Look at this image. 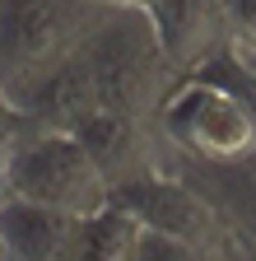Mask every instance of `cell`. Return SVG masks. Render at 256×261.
<instances>
[{
	"instance_id": "obj_1",
	"label": "cell",
	"mask_w": 256,
	"mask_h": 261,
	"mask_svg": "<svg viewBox=\"0 0 256 261\" xmlns=\"http://www.w3.org/2000/svg\"><path fill=\"white\" fill-rule=\"evenodd\" d=\"M107 19L103 0H0V98L28 117L33 98L89 51Z\"/></svg>"
},
{
	"instance_id": "obj_2",
	"label": "cell",
	"mask_w": 256,
	"mask_h": 261,
	"mask_svg": "<svg viewBox=\"0 0 256 261\" xmlns=\"http://www.w3.org/2000/svg\"><path fill=\"white\" fill-rule=\"evenodd\" d=\"M5 201L56 210L70 219H98L112 210V182L79 136L70 130H28L5 159Z\"/></svg>"
},
{
	"instance_id": "obj_3",
	"label": "cell",
	"mask_w": 256,
	"mask_h": 261,
	"mask_svg": "<svg viewBox=\"0 0 256 261\" xmlns=\"http://www.w3.org/2000/svg\"><path fill=\"white\" fill-rule=\"evenodd\" d=\"M112 205L131 210L145 224V233L173 238V243H186V247H223V215H219V205L205 191H196L191 182L173 177L168 168L149 173V177H135L131 187H121L112 196Z\"/></svg>"
},
{
	"instance_id": "obj_4",
	"label": "cell",
	"mask_w": 256,
	"mask_h": 261,
	"mask_svg": "<svg viewBox=\"0 0 256 261\" xmlns=\"http://www.w3.org/2000/svg\"><path fill=\"white\" fill-rule=\"evenodd\" d=\"M154 23L163 33L177 80L201 75L210 61L233 51V28H229V5L223 0H168V10Z\"/></svg>"
},
{
	"instance_id": "obj_5",
	"label": "cell",
	"mask_w": 256,
	"mask_h": 261,
	"mask_svg": "<svg viewBox=\"0 0 256 261\" xmlns=\"http://www.w3.org/2000/svg\"><path fill=\"white\" fill-rule=\"evenodd\" d=\"M84 224L89 219H70L23 201H0V238L10 261H79Z\"/></svg>"
},
{
	"instance_id": "obj_6",
	"label": "cell",
	"mask_w": 256,
	"mask_h": 261,
	"mask_svg": "<svg viewBox=\"0 0 256 261\" xmlns=\"http://www.w3.org/2000/svg\"><path fill=\"white\" fill-rule=\"evenodd\" d=\"M145 243V224L131 210H103L98 219L84 224V243H79V261H135Z\"/></svg>"
},
{
	"instance_id": "obj_7",
	"label": "cell",
	"mask_w": 256,
	"mask_h": 261,
	"mask_svg": "<svg viewBox=\"0 0 256 261\" xmlns=\"http://www.w3.org/2000/svg\"><path fill=\"white\" fill-rule=\"evenodd\" d=\"M229 5V28H233V47L256 51V0H223Z\"/></svg>"
},
{
	"instance_id": "obj_8",
	"label": "cell",
	"mask_w": 256,
	"mask_h": 261,
	"mask_svg": "<svg viewBox=\"0 0 256 261\" xmlns=\"http://www.w3.org/2000/svg\"><path fill=\"white\" fill-rule=\"evenodd\" d=\"M14 121H23V117H19V112L5 103V98H0V201H5V159H10V149L19 145V136L10 130Z\"/></svg>"
},
{
	"instance_id": "obj_9",
	"label": "cell",
	"mask_w": 256,
	"mask_h": 261,
	"mask_svg": "<svg viewBox=\"0 0 256 261\" xmlns=\"http://www.w3.org/2000/svg\"><path fill=\"white\" fill-rule=\"evenodd\" d=\"M103 5H112V10H140L149 19H158V14L168 10V0H103Z\"/></svg>"
},
{
	"instance_id": "obj_10",
	"label": "cell",
	"mask_w": 256,
	"mask_h": 261,
	"mask_svg": "<svg viewBox=\"0 0 256 261\" xmlns=\"http://www.w3.org/2000/svg\"><path fill=\"white\" fill-rule=\"evenodd\" d=\"M0 261H10V252H5V238H0Z\"/></svg>"
}]
</instances>
